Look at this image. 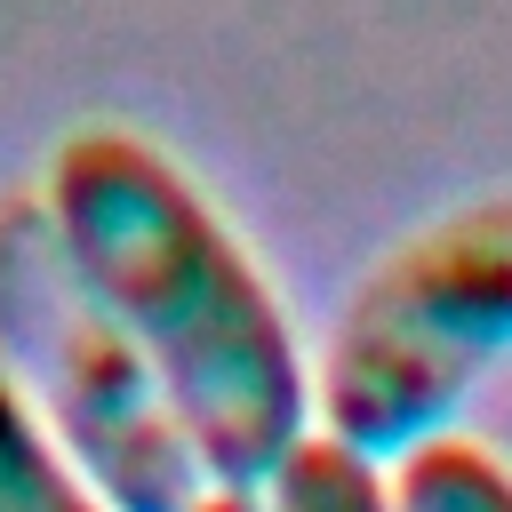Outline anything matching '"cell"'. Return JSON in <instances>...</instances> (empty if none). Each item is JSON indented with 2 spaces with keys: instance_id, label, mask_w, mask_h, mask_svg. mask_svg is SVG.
<instances>
[{
  "instance_id": "obj_7",
  "label": "cell",
  "mask_w": 512,
  "mask_h": 512,
  "mask_svg": "<svg viewBox=\"0 0 512 512\" xmlns=\"http://www.w3.org/2000/svg\"><path fill=\"white\" fill-rule=\"evenodd\" d=\"M192 512H264V504H256L248 488H208V496H200Z\"/></svg>"
},
{
  "instance_id": "obj_6",
  "label": "cell",
  "mask_w": 512,
  "mask_h": 512,
  "mask_svg": "<svg viewBox=\"0 0 512 512\" xmlns=\"http://www.w3.org/2000/svg\"><path fill=\"white\" fill-rule=\"evenodd\" d=\"M264 512H392V480L360 448L304 432L288 448V464L264 480Z\"/></svg>"
},
{
  "instance_id": "obj_2",
  "label": "cell",
  "mask_w": 512,
  "mask_h": 512,
  "mask_svg": "<svg viewBox=\"0 0 512 512\" xmlns=\"http://www.w3.org/2000/svg\"><path fill=\"white\" fill-rule=\"evenodd\" d=\"M0 360L112 512H192L208 496L176 400L64 256L40 192H0Z\"/></svg>"
},
{
  "instance_id": "obj_5",
  "label": "cell",
  "mask_w": 512,
  "mask_h": 512,
  "mask_svg": "<svg viewBox=\"0 0 512 512\" xmlns=\"http://www.w3.org/2000/svg\"><path fill=\"white\" fill-rule=\"evenodd\" d=\"M392 512H512V464L472 432H424L392 464Z\"/></svg>"
},
{
  "instance_id": "obj_1",
  "label": "cell",
  "mask_w": 512,
  "mask_h": 512,
  "mask_svg": "<svg viewBox=\"0 0 512 512\" xmlns=\"http://www.w3.org/2000/svg\"><path fill=\"white\" fill-rule=\"evenodd\" d=\"M40 200L80 280L176 400L208 488L256 496L312 416V376L264 264L160 144L112 120L56 144Z\"/></svg>"
},
{
  "instance_id": "obj_3",
  "label": "cell",
  "mask_w": 512,
  "mask_h": 512,
  "mask_svg": "<svg viewBox=\"0 0 512 512\" xmlns=\"http://www.w3.org/2000/svg\"><path fill=\"white\" fill-rule=\"evenodd\" d=\"M512 344V192H480L360 272L320 352L328 440L408 456Z\"/></svg>"
},
{
  "instance_id": "obj_4",
  "label": "cell",
  "mask_w": 512,
  "mask_h": 512,
  "mask_svg": "<svg viewBox=\"0 0 512 512\" xmlns=\"http://www.w3.org/2000/svg\"><path fill=\"white\" fill-rule=\"evenodd\" d=\"M0 512H112L0 360Z\"/></svg>"
}]
</instances>
